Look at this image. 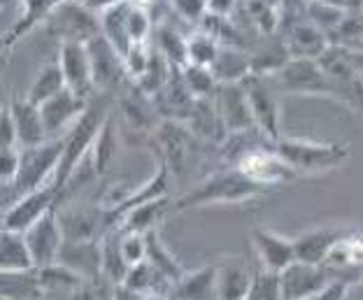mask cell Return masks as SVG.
I'll use <instances>...</instances> for the list:
<instances>
[{
  "label": "cell",
  "instance_id": "cell-55",
  "mask_svg": "<svg viewBox=\"0 0 363 300\" xmlns=\"http://www.w3.org/2000/svg\"><path fill=\"white\" fill-rule=\"evenodd\" d=\"M342 300H354V298H350V294H347V296H345Z\"/></svg>",
  "mask_w": 363,
  "mask_h": 300
},
{
  "label": "cell",
  "instance_id": "cell-51",
  "mask_svg": "<svg viewBox=\"0 0 363 300\" xmlns=\"http://www.w3.org/2000/svg\"><path fill=\"white\" fill-rule=\"evenodd\" d=\"M14 3H21V0H0V7H10Z\"/></svg>",
  "mask_w": 363,
  "mask_h": 300
},
{
  "label": "cell",
  "instance_id": "cell-4",
  "mask_svg": "<svg viewBox=\"0 0 363 300\" xmlns=\"http://www.w3.org/2000/svg\"><path fill=\"white\" fill-rule=\"evenodd\" d=\"M19 154V170H16L12 189L16 196H23L54 179L63 154V138L47 140L35 147H21Z\"/></svg>",
  "mask_w": 363,
  "mask_h": 300
},
{
  "label": "cell",
  "instance_id": "cell-43",
  "mask_svg": "<svg viewBox=\"0 0 363 300\" xmlns=\"http://www.w3.org/2000/svg\"><path fill=\"white\" fill-rule=\"evenodd\" d=\"M170 5L179 19L189 23H201L208 14V0H170Z\"/></svg>",
  "mask_w": 363,
  "mask_h": 300
},
{
  "label": "cell",
  "instance_id": "cell-47",
  "mask_svg": "<svg viewBox=\"0 0 363 300\" xmlns=\"http://www.w3.org/2000/svg\"><path fill=\"white\" fill-rule=\"evenodd\" d=\"M342 47H345V54H347V61L352 65L354 74H357V79L363 84V47H347V45H342Z\"/></svg>",
  "mask_w": 363,
  "mask_h": 300
},
{
  "label": "cell",
  "instance_id": "cell-44",
  "mask_svg": "<svg viewBox=\"0 0 363 300\" xmlns=\"http://www.w3.org/2000/svg\"><path fill=\"white\" fill-rule=\"evenodd\" d=\"M19 149L16 147H0V182L3 184H10L16 177V170H19Z\"/></svg>",
  "mask_w": 363,
  "mask_h": 300
},
{
  "label": "cell",
  "instance_id": "cell-38",
  "mask_svg": "<svg viewBox=\"0 0 363 300\" xmlns=\"http://www.w3.org/2000/svg\"><path fill=\"white\" fill-rule=\"evenodd\" d=\"M245 12L266 38L279 30V10L272 0H245Z\"/></svg>",
  "mask_w": 363,
  "mask_h": 300
},
{
  "label": "cell",
  "instance_id": "cell-17",
  "mask_svg": "<svg viewBox=\"0 0 363 300\" xmlns=\"http://www.w3.org/2000/svg\"><path fill=\"white\" fill-rule=\"evenodd\" d=\"M252 247L257 252V263L261 268L282 272L296 261V245L291 238L270 228L252 230Z\"/></svg>",
  "mask_w": 363,
  "mask_h": 300
},
{
  "label": "cell",
  "instance_id": "cell-10",
  "mask_svg": "<svg viewBox=\"0 0 363 300\" xmlns=\"http://www.w3.org/2000/svg\"><path fill=\"white\" fill-rule=\"evenodd\" d=\"M23 240L30 252L33 265L35 268H47L59 261L61 247H63V230L59 221V207H52L47 214H43L40 219L23 230Z\"/></svg>",
  "mask_w": 363,
  "mask_h": 300
},
{
  "label": "cell",
  "instance_id": "cell-39",
  "mask_svg": "<svg viewBox=\"0 0 363 300\" xmlns=\"http://www.w3.org/2000/svg\"><path fill=\"white\" fill-rule=\"evenodd\" d=\"M345 14H347L345 7L324 3V0H308V5H305V16H308V19L315 23L317 28L324 30L326 35H328V30H331V28L340 26Z\"/></svg>",
  "mask_w": 363,
  "mask_h": 300
},
{
  "label": "cell",
  "instance_id": "cell-52",
  "mask_svg": "<svg viewBox=\"0 0 363 300\" xmlns=\"http://www.w3.org/2000/svg\"><path fill=\"white\" fill-rule=\"evenodd\" d=\"M61 3H68V0H54V5H61Z\"/></svg>",
  "mask_w": 363,
  "mask_h": 300
},
{
  "label": "cell",
  "instance_id": "cell-33",
  "mask_svg": "<svg viewBox=\"0 0 363 300\" xmlns=\"http://www.w3.org/2000/svg\"><path fill=\"white\" fill-rule=\"evenodd\" d=\"M128 263L123 261L121 249H119V230H107L101 238V274L110 284H121L126 279Z\"/></svg>",
  "mask_w": 363,
  "mask_h": 300
},
{
  "label": "cell",
  "instance_id": "cell-29",
  "mask_svg": "<svg viewBox=\"0 0 363 300\" xmlns=\"http://www.w3.org/2000/svg\"><path fill=\"white\" fill-rule=\"evenodd\" d=\"M170 210V198L161 196L154 200H147V203L133 207L130 212H126V216L121 219V226L117 230H135V233H147L159 228V223L163 216Z\"/></svg>",
  "mask_w": 363,
  "mask_h": 300
},
{
  "label": "cell",
  "instance_id": "cell-32",
  "mask_svg": "<svg viewBox=\"0 0 363 300\" xmlns=\"http://www.w3.org/2000/svg\"><path fill=\"white\" fill-rule=\"evenodd\" d=\"M33 258L23 233L0 228V270H33Z\"/></svg>",
  "mask_w": 363,
  "mask_h": 300
},
{
  "label": "cell",
  "instance_id": "cell-35",
  "mask_svg": "<svg viewBox=\"0 0 363 300\" xmlns=\"http://www.w3.org/2000/svg\"><path fill=\"white\" fill-rule=\"evenodd\" d=\"M145 240H147V261H150L156 270H159L163 277H168L170 282H175L182 277V272H184V268L177 263V258L172 256L170 249L163 245V240L159 235V228L154 230H147L145 233Z\"/></svg>",
  "mask_w": 363,
  "mask_h": 300
},
{
  "label": "cell",
  "instance_id": "cell-7",
  "mask_svg": "<svg viewBox=\"0 0 363 300\" xmlns=\"http://www.w3.org/2000/svg\"><path fill=\"white\" fill-rule=\"evenodd\" d=\"M45 26L49 35L59 38L61 43H89L101 33V16L84 10L77 0H68V3L54 5Z\"/></svg>",
  "mask_w": 363,
  "mask_h": 300
},
{
  "label": "cell",
  "instance_id": "cell-1",
  "mask_svg": "<svg viewBox=\"0 0 363 300\" xmlns=\"http://www.w3.org/2000/svg\"><path fill=\"white\" fill-rule=\"evenodd\" d=\"M114 96L107 94H96L89 100L86 110L82 112L79 119L72 123L70 130L63 135V154L59 161V168L52 179L54 189L59 191V200L65 198V189H68L72 174L86 161L91 154V145L98 135V130L103 128L107 114L114 110Z\"/></svg>",
  "mask_w": 363,
  "mask_h": 300
},
{
  "label": "cell",
  "instance_id": "cell-15",
  "mask_svg": "<svg viewBox=\"0 0 363 300\" xmlns=\"http://www.w3.org/2000/svg\"><path fill=\"white\" fill-rule=\"evenodd\" d=\"M56 61L61 65L65 87H68L72 94H77L79 98H86V100L96 96L86 43H61L59 58H56Z\"/></svg>",
  "mask_w": 363,
  "mask_h": 300
},
{
  "label": "cell",
  "instance_id": "cell-41",
  "mask_svg": "<svg viewBox=\"0 0 363 300\" xmlns=\"http://www.w3.org/2000/svg\"><path fill=\"white\" fill-rule=\"evenodd\" d=\"M182 70V77H184L189 91L196 96V98H210L214 96V91H217L219 82L214 79V74L210 68H205V65H194V63H186Z\"/></svg>",
  "mask_w": 363,
  "mask_h": 300
},
{
  "label": "cell",
  "instance_id": "cell-54",
  "mask_svg": "<svg viewBox=\"0 0 363 300\" xmlns=\"http://www.w3.org/2000/svg\"><path fill=\"white\" fill-rule=\"evenodd\" d=\"M0 221H3V207H0Z\"/></svg>",
  "mask_w": 363,
  "mask_h": 300
},
{
  "label": "cell",
  "instance_id": "cell-22",
  "mask_svg": "<svg viewBox=\"0 0 363 300\" xmlns=\"http://www.w3.org/2000/svg\"><path fill=\"white\" fill-rule=\"evenodd\" d=\"M10 114L14 119V128H16V145L21 147H35L47 143V130L43 123V114H40V107L33 105L26 98H10Z\"/></svg>",
  "mask_w": 363,
  "mask_h": 300
},
{
  "label": "cell",
  "instance_id": "cell-19",
  "mask_svg": "<svg viewBox=\"0 0 363 300\" xmlns=\"http://www.w3.org/2000/svg\"><path fill=\"white\" fill-rule=\"evenodd\" d=\"M168 300H219L217 298V263L184 270L170 284Z\"/></svg>",
  "mask_w": 363,
  "mask_h": 300
},
{
  "label": "cell",
  "instance_id": "cell-37",
  "mask_svg": "<svg viewBox=\"0 0 363 300\" xmlns=\"http://www.w3.org/2000/svg\"><path fill=\"white\" fill-rule=\"evenodd\" d=\"M245 300H284L279 272L266 270L257 263V268H254V274H252V284H250V291H247Z\"/></svg>",
  "mask_w": 363,
  "mask_h": 300
},
{
  "label": "cell",
  "instance_id": "cell-13",
  "mask_svg": "<svg viewBox=\"0 0 363 300\" xmlns=\"http://www.w3.org/2000/svg\"><path fill=\"white\" fill-rule=\"evenodd\" d=\"M89 100L86 98H79L77 94L65 87L63 91H59L56 96H52L49 100H45L40 105V114H43V123H45V130H47V138L54 140V138H63L65 133L70 130V126L75 123L82 112L86 110Z\"/></svg>",
  "mask_w": 363,
  "mask_h": 300
},
{
  "label": "cell",
  "instance_id": "cell-14",
  "mask_svg": "<svg viewBox=\"0 0 363 300\" xmlns=\"http://www.w3.org/2000/svg\"><path fill=\"white\" fill-rule=\"evenodd\" d=\"M279 279H282L284 300H303V298L317 296L331 284V282H335L324 265L305 263V261H294L289 268L279 272Z\"/></svg>",
  "mask_w": 363,
  "mask_h": 300
},
{
  "label": "cell",
  "instance_id": "cell-21",
  "mask_svg": "<svg viewBox=\"0 0 363 300\" xmlns=\"http://www.w3.org/2000/svg\"><path fill=\"white\" fill-rule=\"evenodd\" d=\"M86 279H101V240H63L59 261Z\"/></svg>",
  "mask_w": 363,
  "mask_h": 300
},
{
  "label": "cell",
  "instance_id": "cell-6",
  "mask_svg": "<svg viewBox=\"0 0 363 300\" xmlns=\"http://www.w3.org/2000/svg\"><path fill=\"white\" fill-rule=\"evenodd\" d=\"M89 61H91V77H94L96 94L107 96H119V91L128 79L126 68H123V58L107 40L103 33H98L96 38H91L86 43Z\"/></svg>",
  "mask_w": 363,
  "mask_h": 300
},
{
  "label": "cell",
  "instance_id": "cell-24",
  "mask_svg": "<svg viewBox=\"0 0 363 300\" xmlns=\"http://www.w3.org/2000/svg\"><path fill=\"white\" fill-rule=\"evenodd\" d=\"M254 270L242 258L226 256L217 263V298L219 300H245L252 284Z\"/></svg>",
  "mask_w": 363,
  "mask_h": 300
},
{
  "label": "cell",
  "instance_id": "cell-9",
  "mask_svg": "<svg viewBox=\"0 0 363 300\" xmlns=\"http://www.w3.org/2000/svg\"><path fill=\"white\" fill-rule=\"evenodd\" d=\"M247 100H250L254 123L257 128L272 143H277L279 138V123H282V105L277 100V89L270 84L268 77L263 74H247L240 82Z\"/></svg>",
  "mask_w": 363,
  "mask_h": 300
},
{
  "label": "cell",
  "instance_id": "cell-48",
  "mask_svg": "<svg viewBox=\"0 0 363 300\" xmlns=\"http://www.w3.org/2000/svg\"><path fill=\"white\" fill-rule=\"evenodd\" d=\"M238 0H208V14L217 16H230V12L235 10Z\"/></svg>",
  "mask_w": 363,
  "mask_h": 300
},
{
  "label": "cell",
  "instance_id": "cell-3",
  "mask_svg": "<svg viewBox=\"0 0 363 300\" xmlns=\"http://www.w3.org/2000/svg\"><path fill=\"white\" fill-rule=\"evenodd\" d=\"M275 152L284 158L296 174L331 172L350 158V147L345 143H315V140L279 138Z\"/></svg>",
  "mask_w": 363,
  "mask_h": 300
},
{
  "label": "cell",
  "instance_id": "cell-27",
  "mask_svg": "<svg viewBox=\"0 0 363 300\" xmlns=\"http://www.w3.org/2000/svg\"><path fill=\"white\" fill-rule=\"evenodd\" d=\"M0 300H43L38 270H0Z\"/></svg>",
  "mask_w": 363,
  "mask_h": 300
},
{
  "label": "cell",
  "instance_id": "cell-8",
  "mask_svg": "<svg viewBox=\"0 0 363 300\" xmlns=\"http://www.w3.org/2000/svg\"><path fill=\"white\" fill-rule=\"evenodd\" d=\"M233 168L240 170L247 179L263 189L279 187L296 177V172L289 168V163L275 152V143L259 145L250 149V152H245L233 163Z\"/></svg>",
  "mask_w": 363,
  "mask_h": 300
},
{
  "label": "cell",
  "instance_id": "cell-11",
  "mask_svg": "<svg viewBox=\"0 0 363 300\" xmlns=\"http://www.w3.org/2000/svg\"><path fill=\"white\" fill-rule=\"evenodd\" d=\"M52 207H59V191L54 189L52 182H47V184L19 196L14 200V205L3 210L0 228L23 233L28 226H33L40 216L52 210Z\"/></svg>",
  "mask_w": 363,
  "mask_h": 300
},
{
  "label": "cell",
  "instance_id": "cell-56",
  "mask_svg": "<svg viewBox=\"0 0 363 300\" xmlns=\"http://www.w3.org/2000/svg\"><path fill=\"white\" fill-rule=\"evenodd\" d=\"M0 110H3V105H0Z\"/></svg>",
  "mask_w": 363,
  "mask_h": 300
},
{
  "label": "cell",
  "instance_id": "cell-34",
  "mask_svg": "<svg viewBox=\"0 0 363 300\" xmlns=\"http://www.w3.org/2000/svg\"><path fill=\"white\" fill-rule=\"evenodd\" d=\"M63 89H65V79H63V72H61L59 61L47 63V65H43V68L38 70L35 79H33V84L28 87L26 100H30L33 105L40 107V105L45 103V100L56 96Z\"/></svg>",
  "mask_w": 363,
  "mask_h": 300
},
{
  "label": "cell",
  "instance_id": "cell-20",
  "mask_svg": "<svg viewBox=\"0 0 363 300\" xmlns=\"http://www.w3.org/2000/svg\"><path fill=\"white\" fill-rule=\"evenodd\" d=\"M286 52L291 58H317L326 52L331 43H328V35L321 28H317L310 19H301L286 26L282 30Z\"/></svg>",
  "mask_w": 363,
  "mask_h": 300
},
{
  "label": "cell",
  "instance_id": "cell-12",
  "mask_svg": "<svg viewBox=\"0 0 363 300\" xmlns=\"http://www.w3.org/2000/svg\"><path fill=\"white\" fill-rule=\"evenodd\" d=\"M321 265L335 282H345L350 289L363 282V233L345 230Z\"/></svg>",
  "mask_w": 363,
  "mask_h": 300
},
{
  "label": "cell",
  "instance_id": "cell-31",
  "mask_svg": "<svg viewBox=\"0 0 363 300\" xmlns=\"http://www.w3.org/2000/svg\"><path fill=\"white\" fill-rule=\"evenodd\" d=\"M128 5L130 0H121V3H117L114 7H110L107 12L101 14V33L103 38L110 43L117 52L123 54L130 49V35H128V23H126V16H128Z\"/></svg>",
  "mask_w": 363,
  "mask_h": 300
},
{
  "label": "cell",
  "instance_id": "cell-42",
  "mask_svg": "<svg viewBox=\"0 0 363 300\" xmlns=\"http://www.w3.org/2000/svg\"><path fill=\"white\" fill-rule=\"evenodd\" d=\"M119 249L123 261L130 265H135L140 261H145L147 256V240L145 233H135V230H119Z\"/></svg>",
  "mask_w": 363,
  "mask_h": 300
},
{
  "label": "cell",
  "instance_id": "cell-49",
  "mask_svg": "<svg viewBox=\"0 0 363 300\" xmlns=\"http://www.w3.org/2000/svg\"><path fill=\"white\" fill-rule=\"evenodd\" d=\"M77 3L84 7V10H89V12H94V14H98L101 16L103 12H107L110 7H114L117 3H121V0H77Z\"/></svg>",
  "mask_w": 363,
  "mask_h": 300
},
{
  "label": "cell",
  "instance_id": "cell-46",
  "mask_svg": "<svg viewBox=\"0 0 363 300\" xmlns=\"http://www.w3.org/2000/svg\"><path fill=\"white\" fill-rule=\"evenodd\" d=\"M350 294V287L345 282H331L321 294L317 296H310V298H303V300H342L345 296Z\"/></svg>",
  "mask_w": 363,
  "mask_h": 300
},
{
  "label": "cell",
  "instance_id": "cell-26",
  "mask_svg": "<svg viewBox=\"0 0 363 300\" xmlns=\"http://www.w3.org/2000/svg\"><path fill=\"white\" fill-rule=\"evenodd\" d=\"M119 121H117V110H112L107 114V119L103 123V128L98 130V135L94 140V145H91V170L94 174H105L107 168L112 165V161L117 158V152H119Z\"/></svg>",
  "mask_w": 363,
  "mask_h": 300
},
{
  "label": "cell",
  "instance_id": "cell-2",
  "mask_svg": "<svg viewBox=\"0 0 363 300\" xmlns=\"http://www.w3.org/2000/svg\"><path fill=\"white\" fill-rule=\"evenodd\" d=\"M268 189L254 184L245 177L240 170H235L233 165L221 172L210 174L208 179H203L201 184H196L189 194H184L179 200L172 203V212H184L191 207L210 205V203H245L250 198H257L266 194Z\"/></svg>",
  "mask_w": 363,
  "mask_h": 300
},
{
  "label": "cell",
  "instance_id": "cell-36",
  "mask_svg": "<svg viewBox=\"0 0 363 300\" xmlns=\"http://www.w3.org/2000/svg\"><path fill=\"white\" fill-rule=\"evenodd\" d=\"M154 49L159 54L166 56V61L170 65H175V68H184L189 63L186 58V38L177 33L175 28L166 26V23H161L159 28H154Z\"/></svg>",
  "mask_w": 363,
  "mask_h": 300
},
{
  "label": "cell",
  "instance_id": "cell-18",
  "mask_svg": "<svg viewBox=\"0 0 363 300\" xmlns=\"http://www.w3.org/2000/svg\"><path fill=\"white\" fill-rule=\"evenodd\" d=\"M59 221L65 240H101L107 233L105 210L101 205L59 210Z\"/></svg>",
  "mask_w": 363,
  "mask_h": 300
},
{
  "label": "cell",
  "instance_id": "cell-53",
  "mask_svg": "<svg viewBox=\"0 0 363 300\" xmlns=\"http://www.w3.org/2000/svg\"><path fill=\"white\" fill-rule=\"evenodd\" d=\"M135 3H143V5H147V3H150V0H135Z\"/></svg>",
  "mask_w": 363,
  "mask_h": 300
},
{
  "label": "cell",
  "instance_id": "cell-45",
  "mask_svg": "<svg viewBox=\"0 0 363 300\" xmlns=\"http://www.w3.org/2000/svg\"><path fill=\"white\" fill-rule=\"evenodd\" d=\"M0 147H19L16 145V128L10 114V107L3 105L0 110Z\"/></svg>",
  "mask_w": 363,
  "mask_h": 300
},
{
  "label": "cell",
  "instance_id": "cell-40",
  "mask_svg": "<svg viewBox=\"0 0 363 300\" xmlns=\"http://www.w3.org/2000/svg\"><path fill=\"white\" fill-rule=\"evenodd\" d=\"M219 49H221V45L205 30L186 38V58H189V63H194V65H205V68H210L219 54Z\"/></svg>",
  "mask_w": 363,
  "mask_h": 300
},
{
  "label": "cell",
  "instance_id": "cell-28",
  "mask_svg": "<svg viewBox=\"0 0 363 300\" xmlns=\"http://www.w3.org/2000/svg\"><path fill=\"white\" fill-rule=\"evenodd\" d=\"M54 10V0H21V14L14 21V26L5 33L7 45L14 49V45H19L23 38L33 33L38 26H45L47 16Z\"/></svg>",
  "mask_w": 363,
  "mask_h": 300
},
{
  "label": "cell",
  "instance_id": "cell-50",
  "mask_svg": "<svg viewBox=\"0 0 363 300\" xmlns=\"http://www.w3.org/2000/svg\"><path fill=\"white\" fill-rule=\"evenodd\" d=\"M10 52H12V49H10V45H7V38L3 33V35H0V56H7Z\"/></svg>",
  "mask_w": 363,
  "mask_h": 300
},
{
  "label": "cell",
  "instance_id": "cell-23",
  "mask_svg": "<svg viewBox=\"0 0 363 300\" xmlns=\"http://www.w3.org/2000/svg\"><path fill=\"white\" fill-rule=\"evenodd\" d=\"M184 126L191 130L201 143H210V145H221L228 135L224 123H221L217 105H214V96L196 98L194 110L186 116Z\"/></svg>",
  "mask_w": 363,
  "mask_h": 300
},
{
  "label": "cell",
  "instance_id": "cell-5",
  "mask_svg": "<svg viewBox=\"0 0 363 300\" xmlns=\"http://www.w3.org/2000/svg\"><path fill=\"white\" fill-rule=\"evenodd\" d=\"M270 84L284 94H303V96H340V91L331 82V77L321 70L315 58H289L277 72L268 74Z\"/></svg>",
  "mask_w": 363,
  "mask_h": 300
},
{
  "label": "cell",
  "instance_id": "cell-16",
  "mask_svg": "<svg viewBox=\"0 0 363 300\" xmlns=\"http://www.w3.org/2000/svg\"><path fill=\"white\" fill-rule=\"evenodd\" d=\"M214 105H217L221 123H224L226 133H242L257 128L254 123V114L250 107V100L240 82H230V84H219L214 91Z\"/></svg>",
  "mask_w": 363,
  "mask_h": 300
},
{
  "label": "cell",
  "instance_id": "cell-25",
  "mask_svg": "<svg viewBox=\"0 0 363 300\" xmlns=\"http://www.w3.org/2000/svg\"><path fill=\"white\" fill-rule=\"evenodd\" d=\"M342 228L335 226H321L315 230L303 233L294 240L296 245V261H305V263H317L321 265L328 252L333 249V245L342 238Z\"/></svg>",
  "mask_w": 363,
  "mask_h": 300
},
{
  "label": "cell",
  "instance_id": "cell-30",
  "mask_svg": "<svg viewBox=\"0 0 363 300\" xmlns=\"http://www.w3.org/2000/svg\"><path fill=\"white\" fill-rule=\"evenodd\" d=\"M210 70L214 74V79L219 84H230V82H242L247 74H252L250 70V54H245L238 47H224L221 45L217 58L210 65Z\"/></svg>",
  "mask_w": 363,
  "mask_h": 300
}]
</instances>
